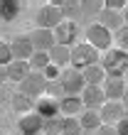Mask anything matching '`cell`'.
I'll list each match as a JSON object with an SVG mask.
<instances>
[{
  "mask_svg": "<svg viewBox=\"0 0 128 135\" xmlns=\"http://www.w3.org/2000/svg\"><path fill=\"white\" fill-rule=\"evenodd\" d=\"M101 66L106 69L108 76H126L128 74V52L118 49V47H111L108 52H103Z\"/></svg>",
  "mask_w": 128,
  "mask_h": 135,
  "instance_id": "6da1fadb",
  "label": "cell"
},
{
  "mask_svg": "<svg viewBox=\"0 0 128 135\" xmlns=\"http://www.w3.org/2000/svg\"><path fill=\"white\" fill-rule=\"evenodd\" d=\"M101 57H99V49H96L94 44L89 42H79L71 47V66L79 69V71H84V69H89L94 64H99Z\"/></svg>",
  "mask_w": 128,
  "mask_h": 135,
  "instance_id": "7a4b0ae2",
  "label": "cell"
},
{
  "mask_svg": "<svg viewBox=\"0 0 128 135\" xmlns=\"http://www.w3.org/2000/svg\"><path fill=\"white\" fill-rule=\"evenodd\" d=\"M86 42L94 44L99 52H108L111 47H113V32H111L108 27L99 25V22H94V25L86 27Z\"/></svg>",
  "mask_w": 128,
  "mask_h": 135,
  "instance_id": "3957f363",
  "label": "cell"
},
{
  "mask_svg": "<svg viewBox=\"0 0 128 135\" xmlns=\"http://www.w3.org/2000/svg\"><path fill=\"white\" fill-rule=\"evenodd\" d=\"M47 84H49V79H47L42 71H32L25 81H20V91L27 93L30 98H42L47 93Z\"/></svg>",
  "mask_w": 128,
  "mask_h": 135,
  "instance_id": "277c9868",
  "label": "cell"
},
{
  "mask_svg": "<svg viewBox=\"0 0 128 135\" xmlns=\"http://www.w3.org/2000/svg\"><path fill=\"white\" fill-rule=\"evenodd\" d=\"M62 84H64V89H67V96H81V91L89 86L84 74L79 69H74V66L62 71Z\"/></svg>",
  "mask_w": 128,
  "mask_h": 135,
  "instance_id": "5b68a950",
  "label": "cell"
},
{
  "mask_svg": "<svg viewBox=\"0 0 128 135\" xmlns=\"http://www.w3.org/2000/svg\"><path fill=\"white\" fill-rule=\"evenodd\" d=\"M54 37H57V44L74 47V44H79V25L74 20H64L54 27Z\"/></svg>",
  "mask_w": 128,
  "mask_h": 135,
  "instance_id": "8992f818",
  "label": "cell"
},
{
  "mask_svg": "<svg viewBox=\"0 0 128 135\" xmlns=\"http://www.w3.org/2000/svg\"><path fill=\"white\" fill-rule=\"evenodd\" d=\"M59 22H64V12H62V7H57V5H42V7L37 10V27L54 30Z\"/></svg>",
  "mask_w": 128,
  "mask_h": 135,
  "instance_id": "52a82bcc",
  "label": "cell"
},
{
  "mask_svg": "<svg viewBox=\"0 0 128 135\" xmlns=\"http://www.w3.org/2000/svg\"><path fill=\"white\" fill-rule=\"evenodd\" d=\"M81 101H84V108H91V110H101L103 103H106V93H103V86H94L89 84L86 89L81 91Z\"/></svg>",
  "mask_w": 128,
  "mask_h": 135,
  "instance_id": "ba28073f",
  "label": "cell"
},
{
  "mask_svg": "<svg viewBox=\"0 0 128 135\" xmlns=\"http://www.w3.org/2000/svg\"><path fill=\"white\" fill-rule=\"evenodd\" d=\"M32 37V44H35L37 52H52L57 47V37H54V30H44V27H37L30 32Z\"/></svg>",
  "mask_w": 128,
  "mask_h": 135,
  "instance_id": "9c48e42d",
  "label": "cell"
},
{
  "mask_svg": "<svg viewBox=\"0 0 128 135\" xmlns=\"http://www.w3.org/2000/svg\"><path fill=\"white\" fill-rule=\"evenodd\" d=\"M103 93H106L108 101H123V96L128 93L126 76H108L103 81Z\"/></svg>",
  "mask_w": 128,
  "mask_h": 135,
  "instance_id": "30bf717a",
  "label": "cell"
},
{
  "mask_svg": "<svg viewBox=\"0 0 128 135\" xmlns=\"http://www.w3.org/2000/svg\"><path fill=\"white\" fill-rule=\"evenodd\" d=\"M17 128L22 135H39L44 128V118L37 113V110H32V113H25V115H20V123H17Z\"/></svg>",
  "mask_w": 128,
  "mask_h": 135,
  "instance_id": "8fae6325",
  "label": "cell"
},
{
  "mask_svg": "<svg viewBox=\"0 0 128 135\" xmlns=\"http://www.w3.org/2000/svg\"><path fill=\"white\" fill-rule=\"evenodd\" d=\"M99 113H101V120H103V123L116 125V123L128 113V110H126V106H123V101H106Z\"/></svg>",
  "mask_w": 128,
  "mask_h": 135,
  "instance_id": "7c38bea8",
  "label": "cell"
},
{
  "mask_svg": "<svg viewBox=\"0 0 128 135\" xmlns=\"http://www.w3.org/2000/svg\"><path fill=\"white\" fill-rule=\"evenodd\" d=\"M10 47H12V54H15V59H32V54H35L37 49H35V44H32V37L30 35H17L10 42Z\"/></svg>",
  "mask_w": 128,
  "mask_h": 135,
  "instance_id": "4fadbf2b",
  "label": "cell"
},
{
  "mask_svg": "<svg viewBox=\"0 0 128 135\" xmlns=\"http://www.w3.org/2000/svg\"><path fill=\"white\" fill-rule=\"evenodd\" d=\"M32 74V66H30V61L27 59H15L12 64H7L5 66V79L7 81H25V79Z\"/></svg>",
  "mask_w": 128,
  "mask_h": 135,
  "instance_id": "5bb4252c",
  "label": "cell"
},
{
  "mask_svg": "<svg viewBox=\"0 0 128 135\" xmlns=\"http://www.w3.org/2000/svg\"><path fill=\"white\" fill-rule=\"evenodd\" d=\"M35 110H37L42 118H59V113H62L59 98H52V96H42V98H37Z\"/></svg>",
  "mask_w": 128,
  "mask_h": 135,
  "instance_id": "9a60e30c",
  "label": "cell"
},
{
  "mask_svg": "<svg viewBox=\"0 0 128 135\" xmlns=\"http://www.w3.org/2000/svg\"><path fill=\"white\" fill-rule=\"evenodd\" d=\"M99 25L108 27L111 32H116V30H121L126 22H123V12L118 10H108V7H103V10L99 12Z\"/></svg>",
  "mask_w": 128,
  "mask_h": 135,
  "instance_id": "2e32d148",
  "label": "cell"
},
{
  "mask_svg": "<svg viewBox=\"0 0 128 135\" xmlns=\"http://www.w3.org/2000/svg\"><path fill=\"white\" fill-rule=\"evenodd\" d=\"M49 57H52V64H54V66H59V69L64 71V69H69V66H71V47L57 44V47L49 52Z\"/></svg>",
  "mask_w": 128,
  "mask_h": 135,
  "instance_id": "e0dca14e",
  "label": "cell"
},
{
  "mask_svg": "<svg viewBox=\"0 0 128 135\" xmlns=\"http://www.w3.org/2000/svg\"><path fill=\"white\" fill-rule=\"evenodd\" d=\"M79 123H81V128H84V130H91V133H96V130L103 125L101 113H99V110H91V108H84V110H81V115H79Z\"/></svg>",
  "mask_w": 128,
  "mask_h": 135,
  "instance_id": "ac0fdd59",
  "label": "cell"
},
{
  "mask_svg": "<svg viewBox=\"0 0 128 135\" xmlns=\"http://www.w3.org/2000/svg\"><path fill=\"white\" fill-rule=\"evenodd\" d=\"M59 106H62V115H81L84 101H81V96H64L59 101Z\"/></svg>",
  "mask_w": 128,
  "mask_h": 135,
  "instance_id": "d6986e66",
  "label": "cell"
},
{
  "mask_svg": "<svg viewBox=\"0 0 128 135\" xmlns=\"http://www.w3.org/2000/svg\"><path fill=\"white\" fill-rule=\"evenodd\" d=\"M81 74L86 79V84H94V86H103V81L108 79L106 69L101 66V61H99V64H94V66H89V69H84Z\"/></svg>",
  "mask_w": 128,
  "mask_h": 135,
  "instance_id": "ffe728a7",
  "label": "cell"
},
{
  "mask_svg": "<svg viewBox=\"0 0 128 135\" xmlns=\"http://www.w3.org/2000/svg\"><path fill=\"white\" fill-rule=\"evenodd\" d=\"M35 103H37L35 98H30L27 93H22V91H17L12 96V108L17 110V113H22V115H25V113H32V110H35Z\"/></svg>",
  "mask_w": 128,
  "mask_h": 135,
  "instance_id": "44dd1931",
  "label": "cell"
},
{
  "mask_svg": "<svg viewBox=\"0 0 128 135\" xmlns=\"http://www.w3.org/2000/svg\"><path fill=\"white\" fill-rule=\"evenodd\" d=\"M20 0H3L0 3V17H3L5 22H12L15 17L20 15Z\"/></svg>",
  "mask_w": 128,
  "mask_h": 135,
  "instance_id": "7402d4cb",
  "label": "cell"
},
{
  "mask_svg": "<svg viewBox=\"0 0 128 135\" xmlns=\"http://www.w3.org/2000/svg\"><path fill=\"white\" fill-rule=\"evenodd\" d=\"M84 128L79 123V115H64L62 118V135H81Z\"/></svg>",
  "mask_w": 128,
  "mask_h": 135,
  "instance_id": "603a6c76",
  "label": "cell"
},
{
  "mask_svg": "<svg viewBox=\"0 0 128 135\" xmlns=\"http://www.w3.org/2000/svg\"><path fill=\"white\" fill-rule=\"evenodd\" d=\"M103 10V0H81V17H99Z\"/></svg>",
  "mask_w": 128,
  "mask_h": 135,
  "instance_id": "cb8c5ba5",
  "label": "cell"
},
{
  "mask_svg": "<svg viewBox=\"0 0 128 135\" xmlns=\"http://www.w3.org/2000/svg\"><path fill=\"white\" fill-rule=\"evenodd\" d=\"M49 64H52L49 52H35V54H32V59H30V66H32V71H44Z\"/></svg>",
  "mask_w": 128,
  "mask_h": 135,
  "instance_id": "d4e9b609",
  "label": "cell"
},
{
  "mask_svg": "<svg viewBox=\"0 0 128 135\" xmlns=\"http://www.w3.org/2000/svg\"><path fill=\"white\" fill-rule=\"evenodd\" d=\"M62 12H64V20H76L79 15H81V3H76V0H67V3L62 5Z\"/></svg>",
  "mask_w": 128,
  "mask_h": 135,
  "instance_id": "484cf974",
  "label": "cell"
},
{
  "mask_svg": "<svg viewBox=\"0 0 128 135\" xmlns=\"http://www.w3.org/2000/svg\"><path fill=\"white\" fill-rule=\"evenodd\" d=\"M44 96H52V98H59V101L67 96V89H64L62 79H54V81L47 84V93H44Z\"/></svg>",
  "mask_w": 128,
  "mask_h": 135,
  "instance_id": "4316f807",
  "label": "cell"
},
{
  "mask_svg": "<svg viewBox=\"0 0 128 135\" xmlns=\"http://www.w3.org/2000/svg\"><path fill=\"white\" fill-rule=\"evenodd\" d=\"M113 44L118 47V49L128 52V25H123L121 30H116V32H113Z\"/></svg>",
  "mask_w": 128,
  "mask_h": 135,
  "instance_id": "83f0119b",
  "label": "cell"
},
{
  "mask_svg": "<svg viewBox=\"0 0 128 135\" xmlns=\"http://www.w3.org/2000/svg\"><path fill=\"white\" fill-rule=\"evenodd\" d=\"M42 133L44 135H57V133H62V118H44Z\"/></svg>",
  "mask_w": 128,
  "mask_h": 135,
  "instance_id": "f1b7e54d",
  "label": "cell"
},
{
  "mask_svg": "<svg viewBox=\"0 0 128 135\" xmlns=\"http://www.w3.org/2000/svg\"><path fill=\"white\" fill-rule=\"evenodd\" d=\"M12 61H15L12 47H10V44H0V64L7 66V64H12Z\"/></svg>",
  "mask_w": 128,
  "mask_h": 135,
  "instance_id": "f546056e",
  "label": "cell"
},
{
  "mask_svg": "<svg viewBox=\"0 0 128 135\" xmlns=\"http://www.w3.org/2000/svg\"><path fill=\"white\" fill-rule=\"evenodd\" d=\"M126 5H128V0H103V7H108V10H118V12H123Z\"/></svg>",
  "mask_w": 128,
  "mask_h": 135,
  "instance_id": "4dcf8cb0",
  "label": "cell"
},
{
  "mask_svg": "<svg viewBox=\"0 0 128 135\" xmlns=\"http://www.w3.org/2000/svg\"><path fill=\"white\" fill-rule=\"evenodd\" d=\"M42 74L49 79V81H54V79H62V69H59V66H54V64H49V66L42 71Z\"/></svg>",
  "mask_w": 128,
  "mask_h": 135,
  "instance_id": "1f68e13d",
  "label": "cell"
},
{
  "mask_svg": "<svg viewBox=\"0 0 128 135\" xmlns=\"http://www.w3.org/2000/svg\"><path fill=\"white\" fill-rule=\"evenodd\" d=\"M96 135H118V128L116 125H108V123H103L99 130H96Z\"/></svg>",
  "mask_w": 128,
  "mask_h": 135,
  "instance_id": "d6a6232c",
  "label": "cell"
},
{
  "mask_svg": "<svg viewBox=\"0 0 128 135\" xmlns=\"http://www.w3.org/2000/svg\"><path fill=\"white\" fill-rule=\"evenodd\" d=\"M116 128H118V135H128V113L116 123Z\"/></svg>",
  "mask_w": 128,
  "mask_h": 135,
  "instance_id": "836d02e7",
  "label": "cell"
},
{
  "mask_svg": "<svg viewBox=\"0 0 128 135\" xmlns=\"http://www.w3.org/2000/svg\"><path fill=\"white\" fill-rule=\"evenodd\" d=\"M67 0H47V5H57V7H62Z\"/></svg>",
  "mask_w": 128,
  "mask_h": 135,
  "instance_id": "e575fe53",
  "label": "cell"
},
{
  "mask_svg": "<svg viewBox=\"0 0 128 135\" xmlns=\"http://www.w3.org/2000/svg\"><path fill=\"white\" fill-rule=\"evenodd\" d=\"M123 22L128 25V5H126V10H123Z\"/></svg>",
  "mask_w": 128,
  "mask_h": 135,
  "instance_id": "d590c367",
  "label": "cell"
},
{
  "mask_svg": "<svg viewBox=\"0 0 128 135\" xmlns=\"http://www.w3.org/2000/svg\"><path fill=\"white\" fill-rule=\"evenodd\" d=\"M123 106H126V110H128V93L123 96Z\"/></svg>",
  "mask_w": 128,
  "mask_h": 135,
  "instance_id": "8d00e7d4",
  "label": "cell"
},
{
  "mask_svg": "<svg viewBox=\"0 0 128 135\" xmlns=\"http://www.w3.org/2000/svg\"><path fill=\"white\" fill-rule=\"evenodd\" d=\"M81 135H96V133H91V130H84V133H81Z\"/></svg>",
  "mask_w": 128,
  "mask_h": 135,
  "instance_id": "74e56055",
  "label": "cell"
},
{
  "mask_svg": "<svg viewBox=\"0 0 128 135\" xmlns=\"http://www.w3.org/2000/svg\"><path fill=\"white\" fill-rule=\"evenodd\" d=\"M126 84H128V74H126Z\"/></svg>",
  "mask_w": 128,
  "mask_h": 135,
  "instance_id": "f35d334b",
  "label": "cell"
},
{
  "mask_svg": "<svg viewBox=\"0 0 128 135\" xmlns=\"http://www.w3.org/2000/svg\"><path fill=\"white\" fill-rule=\"evenodd\" d=\"M76 3H81V0H76Z\"/></svg>",
  "mask_w": 128,
  "mask_h": 135,
  "instance_id": "ab89813d",
  "label": "cell"
},
{
  "mask_svg": "<svg viewBox=\"0 0 128 135\" xmlns=\"http://www.w3.org/2000/svg\"><path fill=\"white\" fill-rule=\"evenodd\" d=\"M42 135H44V133H42Z\"/></svg>",
  "mask_w": 128,
  "mask_h": 135,
  "instance_id": "60d3db41",
  "label": "cell"
}]
</instances>
